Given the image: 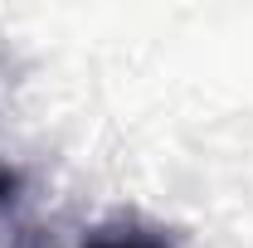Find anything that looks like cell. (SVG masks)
Masks as SVG:
<instances>
[{
	"instance_id": "1",
	"label": "cell",
	"mask_w": 253,
	"mask_h": 248,
	"mask_svg": "<svg viewBox=\"0 0 253 248\" xmlns=\"http://www.w3.org/2000/svg\"><path fill=\"white\" fill-rule=\"evenodd\" d=\"M83 248H175V239L146 219H112V224L93 229Z\"/></svg>"
},
{
	"instance_id": "2",
	"label": "cell",
	"mask_w": 253,
	"mask_h": 248,
	"mask_svg": "<svg viewBox=\"0 0 253 248\" xmlns=\"http://www.w3.org/2000/svg\"><path fill=\"white\" fill-rule=\"evenodd\" d=\"M15 200H20V170L0 161V209H10Z\"/></svg>"
}]
</instances>
